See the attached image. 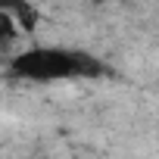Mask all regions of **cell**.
<instances>
[{
	"label": "cell",
	"mask_w": 159,
	"mask_h": 159,
	"mask_svg": "<svg viewBox=\"0 0 159 159\" xmlns=\"http://www.w3.org/2000/svg\"><path fill=\"white\" fill-rule=\"evenodd\" d=\"M7 75L31 84H53V81H78V78H100L106 75V62L78 47L59 44H34L7 56Z\"/></svg>",
	"instance_id": "obj_1"
},
{
	"label": "cell",
	"mask_w": 159,
	"mask_h": 159,
	"mask_svg": "<svg viewBox=\"0 0 159 159\" xmlns=\"http://www.w3.org/2000/svg\"><path fill=\"white\" fill-rule=\"evenodd\" d=\"M19 38H22V28H19V22H16V16L0 3V53H16V44H19Z\"/></svg>",
	"instance_id": "obj_2"
},
{
	"label": "cell",
	"mask_w": 159,
	"mask_h": 159,
	"mask_svg": "<svg viewBox=\"0 0 159 159\" xmlns=\"http://www.w3.org/2000/svg\"><path fill=\"white\" fill-rule=\"evenodd\" d=\"M13 16H16V22H19V28H22V34H31L34 31V25H38V19H41V13H38V7H31V3H22V0H16V3H3Z\"/></svg>",
	"instance_id": "obj_3"
},
{
	"label": "cell",
	"mask_w": 159,
	"mask_h": 159,
	"mask_svg": "<svg viewBox=\"0 0 159 159\" xmlns=\"http://www.w3.org/2000/svg\"><path fill=\"white\" fill-rule=\"evenodd\" d=\"M0 84H3V75H0Z\"/></svg>",
	"instance_id": "obj_4"
}]
</instances>
